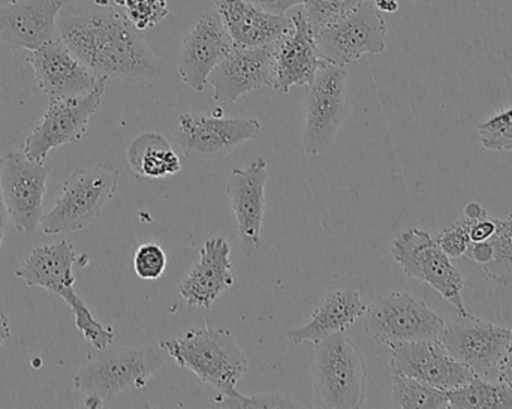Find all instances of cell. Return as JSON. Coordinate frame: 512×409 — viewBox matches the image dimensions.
Segmentation results:
<instances>
[{
    "label": "cell",
    "mask_w": 512,
    "mask_h": 409,
    "mask_svg": "<svg viewBox=\"0 0 512 409\" xmlns=\"http://www.w3.org/2000/svg\"><path fill=\"white\" fill-rule=\"evenodd\" d=\"M59 36L99 80L156 78L159 65L149 45L116 8L60 15Z\"/></svg>",
    "instance_id": "obj_1"
},
{
    "label": "cell",
    "mask_w": 512,
    "mask_h": 409,
    "mask_svg": "<svg viewBox=\"0 0 512 409\" xmlns=\"http://www.w3.org/2000/svg\"><path fill=\"white\" fill-rule=\"evenodd\" d=\"M180 368L188 369L218 396L231 395L249 372V360L233 333L224 327L203 326L182 338L159 345Z\"/></svg>",
    "instance_id": "obj_2"
},
{
    "label": "cell",
    "mask_w": 512,
    "mask_h": 409,
    "mask_svg": "<svg viewBox=\"0 0 512 409\" xmlns=\"http://www.w3.org/2000/svg\"><path fill=\"white\" fill-rule=\"evenodd\" d=\"M77 261L74 246L71 243H54L33 249L23 266L15 272L29 287H41L56 296L62 297L71 308L75 318V327L83 333L84 339L98 351L113 345L114 330L102 326L93 317L86 303L74 291L75 276L72 273Z\"/></svg>",
    "instance_id": "obj_3"
},
{
    "label": "cell",
    "mask_w": 512,
    "mask_h": 409,
    "mask_svg": "<svg viewBox=\"0 0 512 409\" xmlns=\"http://www.w3.org/2000/svg\"><path fill=\"white\" fill-rule=\"evenodd\" d=\"M75 375V387L86 396L84 408H102L129 387L143 389L164 359L155 348L108 347Z\"/></svg>",
    "instance_id": "obj_4"
},
{
    "label": "cell",
    "mask_w": 512,
    "mask_h": 409,
    "mask_svg": "<svg viewBox=\"0 0 512 409\" xmlns=\"http://www.w3.org/2000/svg\"><path fill=\"white\" fill-rule=\"evenodd\" d=\"M119 189V171L111 165L78 168L63 183L62 195L42 216V233L71 234L84 230L101 215Z\"/></svg>",
    "instance_id": "obj_5"
},
{
    "label": "cell",
    "mask_w": 512,
    "mask_h": 409,
    "mask_svg": "<svg viewBox=\"0 0 512 409\" xmlns=\"http://www.w3.org/2000/svg\"><path fill=\"white\" fill-rule=\"evenodd\" d=\"M366 380L363 356L343 333H336L318 344L315 356V392L322 407H363Z\"/></svg>",
    "instance_id": "obj_6"
},
{
    "label": "cell",
    "mask_w": 512,
    "mask_h": 409,
    "mask_svg": "<svg viewBox=\"0 0 512 409\" xmlns=\"http://www.w3.org/2000/svg\"><path fill=\"white\" fill-rule=\"evenodd\" d=\"M364 327L375 344L394 348L409 342L439 341L445 321L408 294L379 296L367 306Z\"/></svg>",
    "instance_id": "obj_7"
},
{
    "label": "cell",
    "mask_w": 512,
    "mask_h": 409,
    "mask_svg": "<svg viewBox=\"0 0 512 409\" xmlns=\"http://www.w3.org/2000/svg\"><path fill=\"white\" fill-rule=\"evenodd\" d=\"M348 114L345 66L325 62L307 86L303 149L309 156L327 155Z\"/></svg>",
    "instance_id": "obj_8"
},
{
    "label": "cell",
    "mask_w": 512,
    "mask_h": 409,
    "mask_svg": "<svg viewBox=\"0 0 512 409\" xmlns=\"http://www.w3.org/2000/svg\"><path fill=\"white\" fill-rule=\"evenodd\" d=\"M391 255L408 278L426 282L460 315L468 314L463 300L465 281L462 273L442 251L438 240L433 239L427 231L420 228L403 231L394 239Z\"/></svg>",
    "instance_id": "obj_9"
},
{
    "label": "cell",
    "mask_w": 512,
    "mask_h": 409,
    "mask_svg": "<svg viewBox=\"0 0 512 409\" xmlns=\"http://www.w3.org/2000/svg\"><path fill=\"white\" fill-rule=\"evenodd\" d=\"M107 81H99L86 95L50 98L41 123L30 132L21 152L33 161L44 162L51 150L81 140L93 114L101 107Z\"/></svg>",
    "instance_id": "obj_10"
},
{
    "label": "cell",
    "mask_w": 512,
    "mask_h": 409,
    "mask_svg": "<svg viewBox=\"0 0 512 409\" xmlns=\"http://www.w3.org/2000/svg\"><path fill=\"white\" fill-rule=\"evenodd\" d=\"M50 174L48 165L33 161L21 150L0 158V191L18 233L33 236L41 227Z\"/></svg>",
    "instance_id": "obj_11"
},
{
    "label": "cell",
    "mask_w": 512,
    "mask_h": 409,
    "mask_svg": "<svg viewBox=\"0 0 512 409\" xmlns=\"http://www.w3.org/2000/svg\"><path fill=\"white\" fill-rule=\"evenodd\" d=\"M511 339L512 329L487 323L469 312L445 324L439 336V342L457 362L468 366L484 380H498Z\"/></svg>",
    "instance_id": "obj_12"
},
{
    "label": "cell",
    "mask_w": 512,
    "mask_h": 409,
    "mask_svg": "<svg viewBox=\"0 0 512 409\" xmlns=\"http://www.w3.org/2000/svg\"><path fill=\"white\" fill-rule=\"evenodd\" d=\"M315 38L325 62L346 66L366 54L385 50L387 24L373 0H364L354 11L315 33Z\"/></svg>",
    "instance_id": "obj_13"
},
{
    "label": "cell",
    "mask_w": 512,
    "mask_h": 409,
    "mask_svg": "<svg viewBox=\"0 0 512 409\" xmlns=\"http://www.w3.org/2000/svg\"><path fill=\"white\" fill-rule=\"evenodd\" d=\"M262 126L254 117H224L219 108L212 114L182 113L174 141L186 152L201 158H224L246 141L258 137Z\"/></svg>",
    "instance_id": "obj_14"
},
{
    "label": "cell",
    "mask_w": 512,
    "mask_h": 409,
    "mask_svg": "<svg viewBox=\"0 0 512 409\" xmlns=\"http://www.w3.org/2000/svg\"><path fill=\"white\" fill-rule=\"evenodd\" d=\"M276 44L264 47H237L215 66L207 84L213 89V101L233 104L248 93L273 83Z\"/></svg>",
    "instance_id": "obj_15"
},
{
    "label": "cell",
    "mask_w": 512,
    "mask_h": 409,
    "mask_svg": "<svg viewBox=\"0 0 512 409\" xmlns=\"http://www.w3.org/2000/svg\"><path fill=\"white\" fill-rule=\"evenodd\" d=\"M234 48L233 39L222 23L218 9L201 15L180 47L179 69L183 83L194 92H203L215 66Z\"/></svg>",
    "instance_id": "obj_16"
},
{
    "label": "cell",
    "mask_w": 512,
    "mask_h": 409,
    "mask_svg": "<svg viewBox=\"0 0 512 409\" xmlns=\"http://www.w3.org/2000/svg\"><path fill=\"white\" fill-rule=\"evenodd\" d=\"M324 63L315 32L301 9L292 15L286 35L276 42L271 87L276 92L288 93L294 87L309 86Z\"/></svg>",
    "instance_id": "obj_17"
},
{
    "label": "cell",
    "mask_w": 512,
    "mask_h": 409,
    "mask_svg": "<svg viewBox=\"0 0 512 409\" xmlns=\"http://www.w3.org/2000/svg\"><path fill=\"white\" fill-rule=\"evenodd\" d=\"M27 62L32 66L39 89L48 98L86 95L101 81L69 50L60 36L29 51Z\"/></svg>",
    "instance_id": "obj_18"
},
{
    "label": "cell",
    "mask_w": 512,
    "mask_h": 409,
    "mask_svg": "<svg viewBox=\"0 0 512 409\" xmlns=\"http://www.w3.org/2000/svg\"><path fill=\"white\" fill-rule=\"evenodd\" d=\"M394 375L414 378L442 390L468 383L474 372L457 362L439 341L409 342L394 348L391 357Z\"/></svg>",
    "instance_id": "obj_19"
},
{
    "label": "cell",
    "mask_w": 512,
    "mask_h": 409,
    "mask_svg": "<svg viewBox=\"0 0 512 409\" xmlns=\"http://www.w3.org/2000/svg\"><path fill=\"white\" fill-rule=\"evenodd\" d=\"M69 0H18L0 6V44L33 51L57 38V21Z\"/></svg>",
    "instance_id": "obj_20"
},
{
    "label": "cell",
    "mask_w": 512,
    "mask_h": 409,
    "mask_svg": "<svg viewBox=\"0 0 512 409\" xmlns=\"http://www.w3.org/2000/svg\"><path fill=\"white\" fill-rule=\"evenodd\" d=\"M267 161L258 158L245 168H234L228 177L227 195L237 222L243 249L258 251L265 213Z\"/></svg>",
    "instance_id": "obj_21"
},
{
    "label": "cell",
    "mask_w": 512,
    "mask_h": 409,
    "mask_svg": "<svg viewBox=\"0 0 512 409\" xmlns=\"http://www.w3.org/2000/svg\"><path fill=\"white\" fill-rule=\"evenodd\" d=\"M234 282L230 245L222 237H213L204 243L200 261L183 279L179 293L191 308L210 309Z\"/></svg>",
    "instance_id": "obj_22"
},
{
    "label": "cell",
    "mask_w": 512,
    "mask_h": 409,
    "mask_svg": "<svg viewBox=\"0 0 512 409\" xmlns=\"http://www.w3.org/2000/svg\"><path fill=\"white\" fill-rule=\"evenodd\" d=\"M216 9L237 47L276 44L291 27V18L265 11L248 0H216Z\"/></svg>",
    "instance_id": "obj_23"
},
{
    "label": "cell",
    "mask_w": 512,
    "mask_h": 409,
    "mask_svg": "<svg viewBox=\"0 0 512 409\" xmlns=\"http://www.w3.org/2000/svg\"><path fill=\"white\" fill-rule=\"evenodd\" d=\"M366 309L367 306L364 305L357 291H331L312 312L309 323L300 329L291 330L286 338L292 345H300L304 342L321 344L324 339L336 333H345L352 324L364 317Z\"/></svg>",
    "instance_id": "obj_24"
},
{
    "label": "cell",
    "mask_w": 512,
    "mask_h": 409,
    "mask_svg": "<svg viewBox=\"0 0 512 409\" xmlns=\"http://www.w3.org/2000/svg\"><path fill=\"white\" fill-rule=\"evenodd\" d=\"M128 164L132 173L144 179H164L182 171V161L170 141L158 132H144L129 146Z\"/></svg>",
    "instance_id": "obj_25"
},
{
    "label": "cell",
    "mask_w": 512,
    "mask_h": 409,
    "mask_svg": "<svg viewBox=\"0 0 512 409\" xmlns=\"http://www.w3.org/2000/svg\"><path fill=\"white\" fill-rule=\"evenodd\" d=\"M450 408L511 409L512 387L504 381H487L474 375L468 383L447 390Z\"/></svg>",
    "instance_id": "obj_26"
},
{
    "label": "cell",
    "mask_w": 512,
    "mask_h": 409,
    "mask_svg": "<svg viewBox=\"0 0 512 409\" xmlns=\"http://www.w3.org/2000/svg\"><path fill=\"white\" fill-rule=\"evenodd\" d=\"M391 383V404L394 408H450L447 390L402 375H391Z\"/></svg>",
    "instance_id": "obj_27"
},
{
    "label": "cell",
    "mask_w": 512,
    "mask_h": 409,
    "mask_svg": "<svg viewBox=\"0 0 512 409\" xmlns=\"http://www.w3.org/2000/svg\"><path fill=\"white\" fill-rule=\"evenodd\" d=\"M490 260L481 266L484 275L499 287L512 284V216L498 219L495 234L486 240Z\"/></svg>",
    "instance_id": "obj_28"
},
{
    "label": "cell",
    "mask_w": 512,
    "mask_h": 409,
    "mask_svg": "<svg viewBox=\"0 0 512 409\" xmlns=\"http://www.w3.org/2000/svg\"><path fill=\"white\" fill-rule=\"evenodd\" d=\"M361 2L364 0H303L301 5L313 32L318 33L354 11Z\"/></svg>",
    "instance_id": "obj_29"
},
{
    "label": "cell",
    "mask_w": 512,
    "mask_h": 409,
    "mask_svg": "<svg viewBox=\"0 0 512 409\" xmlns=\"http://www.w3.org/2000/svg\"><path fill=\"white\" fill-rule=\"evenodd\" d=\"M483 147L498 152H512V107L504 108L477 126Z\"/></svg>",
    "instance_id": "obj_30"
},
{
    "label": "cell",
    "mask_w": 512,
    "mask_h": 409,
    "mask_svg": "<svg viewBox=\"0 0 512 409\" xmlns=\"http://www.w3.org/2000/svg\"><path fill=\"white\" fill-rule=\"evenodd\" d=\"M126 20L135 27V29L149 30L158 26L168 15V0H129L126 3Z\"/></svg>",
    "instance_id": "obj_31"
},
{
    "label": "cell",
    "mask_w": 512,
    "mask_h": 409,
    "mask_svg": "<svg viewBox=\"0 0 512 409\" xmlns=\"http://www.w3.org/2000/svg\"><path fill=\"white\" fill-rule=\"evenodd\" d=\"M168 258L158 243H143L134 255V270L143 281H156L167 269Z\"/></svg>",
    "instance_id": "obj_32"
},
{
    "label": "cell",
    "mask_w": 512,
    "mask_h": 409,
    "mask_svg": "<svg viewBox=\"0 0 512 409\" xmlns=\"http://www.w3.org/2000/svg\"><path fill=\"white\" fill-rule=\"evenodd\" d=\"M215 404L221 408H301L297 402L279 395H243L234 390L231 395L219 396Z\"/></svg>",
    "instance_id": "obj_33"
},
{
    "label": "cell",
    "mask_w": 512,
    "mask_h": 409,
    "mask_svg": "<svg viewBox=\"0 0 512 409\" xmlns=\"http://www.w3.org/2000/svg\"><path fill=\"white\" fill-rule=\"evenodd\" d=\"M469 221L466 216H463L459 221L454 222L450 227L445 228L441 234H439L438 243L441 246L442 251L450 258L463 257L468 251L469 245H471V239H469Z\"/></svg>",
    "instance_id": "obj_34"
},
{
    "label": "cell",
    "mask_w": 512,
    "mask_h": 409,
    "mask_svg": "<svg viewBox=\"0 0 512 409\" xmlns=\"http://www.w3.org/2000/svg\"><path fill=\"white\" fill-rule=\"evenodd\" d=\"M469 219V218H468ZM469 239L471 243L486 242L495 234L498 227V219L490 218L489 215L483 218L469 219Z\"/></svg>",
    "instance_id": "obj_35"
},
{
    "label": "cell",
    "mask_w": 512,
    "mask_h": 409,
    "mask_svg": "<svg viewBox=\"0 0 512 409\" xmlns=\"http://www.w3.org/2000/svg\"><path fill=\"white\" fill-rule=\"evenodd\" d=\"M265 11L273 12V14L285 15L289 9L294 6L301 5L303 0H248Z\"/></svg>",
    "instance_id": "obj_36"
},
{
    "label": "cell",
    "mask_w": 512,
    "mask_h": 409,
    "mask_svg": "<svg viewBox=\"0 0 512 409\" xmlns=\"http://www.w3.org/2000/svg\"><path fill=\"white\" fill-rule=\"evenodd\" d=\"M498 380L504 381L505 384L512 387V339L507 354L502 360L501 368H499Z\"/></svg>",
    "instance_id": "obj_37"
},
{
    "label": "cell",
    "mask_w": 512,
    "mask_h": 409,
    "mask_svg": "<svg viewBox=\"0 0 512 409\" xmlns=\"http://www.w3.org/2000/svg\"><path fill=\"white\" fill-rule=\"evenodd\" d=\"M373 5L381 14H394L399 9V0H373Z\"/></svg>",
    "instance_id": "obj_38"
},
{
    "label": "cell",
    "mask_w": 512,
    "mask_h": 409,
    "mask_svg": "<svg viewBox=\"0 0 512 409\" xmlns=\"http://www.w3.org/2000/svg\"><path fill=\"white\" fill-rule=\"evenodd\" d=\"M8 218L5 201H3L2 191H0V251H2L3 240H5L6 219Z\"/></svg>",
    "instance_id": "obj_39"
},
{
    "label": "cell",
    "mask_w": 512,
    "mask_h": 409,
    "mask_svg": "<svg viewBox=\"0 0 512 409\" xmlns=\"http://www.w3.org/2000/svg\"><path fill=\"white\" fill-rule=\"evenodd\" d=\"M487 212L480 203H469L468 206L465 207V216L469 219H478L486 216Z\"/></svg>",
    "instance_id": "obj_40"
},
{
    "label": "cell",
    "mask_w": 512,
    "mask_h": 409,
    "mask_svg": "<svg viewBox=\"0 0 512 409\" xmlns=\"http://www.w3.org/2000/svg\"><path fill=\"white\" fill-rule=\"evenodd\" d=\"M11 338V327H9L8 317L0 312V348Z\"/></svg>",
    "instance_id": "obj_41"
},
{
    "label": "cell",
    "mask_w": 512,
    "mask_h": 409,
    "mask_svg": "<svg viewBox=\"0 0 512 409\" xmlns=\"http://www.w3.org/2000/svg\"><path fill=\"white\" fill-rule=\"evenodd\" d=\"M128 2L129 0H93V3L101 8H125Z\"/></svg>",
    "instance_id": "obj_42"
},
{
    "label": "cell",
    "mask_w": 512,
    "mask_h": 409,
    "mask_svg": "<svg viewBox=\"0 0 512 409\" xmlns=\"http://www.w3.org/2000/svg\"><path fill=\"white\" fill-rule=\"evenodd\" d=\"M18 2V0H0V6L9 5V3Z\"/></svg>",
    "instance_id": "obj_43"
},
{
    "label": "cell",
    "mask_w": 512,
    "mask_h": 409,
    "mask_svg": "<svg viewBox=\"0 0 512 409\" xmlns=\"http://www.w3.org/2000/svg\"><path fill=\"white\" fill-rule=\"evenodd\" d=\"M409 2L430 3L432 0H409Z\"/></svg>",
    "instance_id": "obj_44"
}]
</instances>
